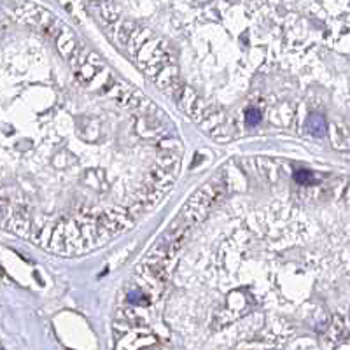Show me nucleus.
Masks as SVG:
<instances>
[{
  "label": "nucleus",
  "instance_id": "nucleus-3",
  "mask_svg": "<svg viewBox=\"0 0 350 350\" xmlns=\"http://www.w3.org/2000/svg\"><path fill=\"white\" fill-rule=\"evenodd\" d=\"M245 121H247V125H257V123L261 121V114L259 110L252 109V110H247V114H245Z\"/></svg>",
  "mask_w": 350,
  "mask_h": 350
},
{
  "label": "nucleus",
  "instance_id": "nucleus-2",
  "mask_svg": "<svg viewBox=\"0 0 350 350\" xmlns=\"http://www.w3.org/2000/svg\"><path fill=\"white\" fill-rule=\"evenodd\" d=\"M294 181L298 182V184H310V182L314 181V177H312V173L308 172V170H296Z\"/></svg>",
  "mask_w": 350,
  "mask_h": 350
},
{
  "label": "nucleus",
  "instance_id": "nucleus-1",
  "mask_svg": "<svg viewBox=\"0 0 350 350\" xmlns=\"http://www.w3.org/2000/svg\"><path fill=\"white\" fill-rule=\"evenodd\" d=\"M308 131L315 137H322L324 133V119L319 114H312L308 118Z\"/></svg>",
  "mask_w": 350,
  "mask_h": 350
}]
</instances>
